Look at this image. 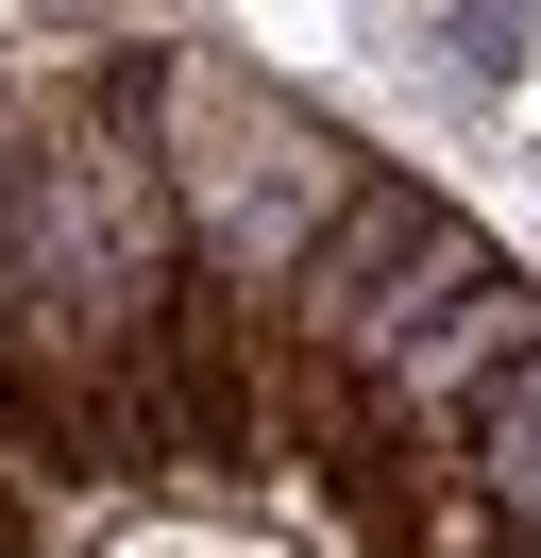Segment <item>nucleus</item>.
Here are the masks:
<instances>
[{"mask_svg": "<svg viewBox=\"0 0 541 558\" xmlns=\"http://www.w3.org/2000/svg\"><path fill=\"white\" fill-rule=\"evenodd\" d=\"M457 69H473V85L525 69V17H507V0H457Z\"/></svg>", "mask_w": 541, "mask_h": 558, "instance_id": "39448f33", "label": "nucleus"}, {"mask_svg": "<svg viewBox=\"0 0 541 558\" xmlns=\"http://www.w3.org/2000/svg\"><path fill=\"white\" fill-rule=\"evenodd\" d=\"M356 186H372V153L338 136V119H304V102H288V119H270V153H254V186H237V204L187 238V271H203V288H237V305H288V271L322 254V220L356 204Z\"/></svg>", "mask_w": 541, "mask_h": 558, "instance_id": "f03ea898", "label": "nucleus"}, {"mask_svg": "<svg viewBox=\"0 0 541 558\" xmlns=\"http://www.w3.org/2000/svg\"><path fill=\"white\" fill-rule=\"evenodd\" d=\"M457 474H473V490H491V508L541 542V423H473V440H457Z\"/></svg>", "mask_w": 541, "mask_h": 558, "instance_id": "20e7f679", "label": "nucleus"}, {"mask_svg": "<svg viewBox=\"0 0 541 558\" xmlns=\"http://www.w3.org/2000/svg\"><path fill=\"white\" fill-rule=\"evenodd\" d=\"M525 558H541V542H525Z\"/></svg>", "mask_w": 541, "mask_h": 558, "instance_id": "423d86ee", "label": "nucleus"}, {"mask_svg": "<svg viewBox=\"0 0 541 558\" xmlns=\"http://www.w3.org/2000/svg\"><path fill=\"white\" fill-rule=\"evenodd\" d=\"M473 271H507V254L473 238V220L440 204V186L372 170L356 204L322 220V254L288 271V305H270V339H288V355H322V373H372V355H389V339H406L423 305H457Z\"/></svg>", "mask_w": 541, "mask_h": 558, "instance_id": "f257e3e1", "label": "nucleus"}, {"mask_svg": "<svg viewBox=\"0 0 541 558\" xmlns=\"http://www.w3.org/2000/svg\"><path fill=\"white\" fill-rule=\"evenodd\" d=\"M406 558H525V524H507L491 508V490H473V474H406Z\"/></svg>", "mask_w": 541, "mask_h": 558, "instance_id": "7ed1b4c3", "label": "nucleus"}]
</instances>
